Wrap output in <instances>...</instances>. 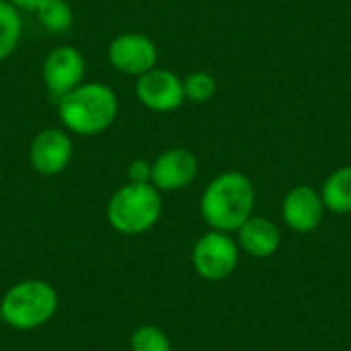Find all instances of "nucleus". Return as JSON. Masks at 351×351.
Returning a JSON list of instances; mask_svg holds the SVG:
<instances>
[{"label": "nucleus", "instance_id": "obj_1", "mask_svg": "<svg viewBox=\"0 0 351 351\" xmlns=\"http://www.w3.org/2000/svg\"><path fill=\"white\" fill-rule=\"evenodd\" d=\"M255 187L253 181L237 171H228L210 181L202 195L204 220L220 232L239 230L253 214Z\"/></svg>", "mask_w": 351, "mask_h": 351}, {"label": "nucleus", "instance_id": "obj_2", "mask_svg": "<svg viewBox=\"0 0 351 351\" xmlns=\"http://www.w3.org/2000/svg\"><path fill=\"white\" fill-rule=\"evenodd\" d=\"M62 123L80 136H97L105 132L117 115L115 93L101 82L78 84L58 101Z\"/></svg>", "mask_w": 351, "mask_h": 351}, {"label": "nucleus", "instance_id": "obj_3", "mask_svg": "<svg viewBox=\"0 0 351 351\" xmlns=\"http://www.w3.org/2000/svg\"><path fill=\"white\" fill-rule=\"evenodd\" d=\"M162 212V197L152 183H128L107 204V220L121 234L150 230Z\"/></svg>", "mask_w": 351, "mask_h": 351}, {"label": "nucleus", "instance_id": "obj_4", "mask_svg": "<svg viewBox=\"0 0 351 351\" xmlns=\"http://www.w3.org/2000/svg\"><path fill=\"white\" fill-rule=\"evenodd\" d=\"M58 308L56 290L41 280H27L12 286L0 304L2 319L21 331L45 325Z\"/></svg>", "mask_w": 351, "mask_h": 351}, {"label": "nucleus", "instance_id": "obj_5", "mask_svg": "<svg viewBox=\"0 0 351 351\" xmlns=\"http://www.w3.org/2000/svg\"><path fill=\"white\" fill-rule=\"evenodd\" d=\"M239 263V247L228 237V232L212 230L204 234L193 247V267L195 271L210 280H226Z\"/></svg>", "mask_w": 351, "mask_h": 351}, {"label": "nucleus", "instance_id": "obj_6", "mask_svg": "<svg viewBox=\"0 0 351 351\" xmlns=\"http://www.w3.org/2000/svg\"><path fill=\"white\" fill-rule=\"evenodd\" d=\"M109 64L130 76H142L156 66L158 51L152 39L142 33H123L109 43Z\"/></svg>", "mask_w": 351, "mask_h": 351}, {"label": "nucleus", "instance_id": "obj_7", "mask_svg": "<svg viewBox=\"0 0 351 351\" xmlns=\"http://www.w3.org/2000/svg\"><path fill=\"white\" fill-rule=\"evenodd\" d=\"M84 76V58L72 45L56 47L43 62V82L53 101H60L64 95L82 84Z\"/></svg>", "mask_w": 351, "mask_h": 351}, {"label": "nucleus", "instance_id": "obj_8", "mask_svg": "<svg viewBox=\"0 0 351 351\" xmlns=\"http://www.w3.org/2000/svg\"><path fill=\"white\" fill-rule=\"evenodd\" d=\"M136 95L144 107L160 113L175 111L185 101L183 80L177 74L160 68H152L146 74L138 76Z\"/></svg>", "mask_w": 351, "mask_h": 351}, {"label": "nucleus", "instance_id": "obj_9", "mask_svg": "<svg viewBox=\"0 0 351 351\" xmlns=\"http://www.w3.org/2000/svg\"><path fill=\"white\" fill-rule=\"evenodd\" d=\"M72 158V140L66 132L49 128L39 132L29 148V160L41 175L62 173Z\"/></svg>", "mask_w": 351, "mask_h": 351}, {"label": "nucleus", "instance_id": "obj_10", "mask_svg": "<svg viewBox=\"0 0 351 351\" xmlns=\"http://www.w3.org/2000/svg\"><path fill=\"white\" fill-rule=\"evenodd\" d=\"M282 216L284 222L294 230V232H313L319 228L325 216V204L323 197L317 189L308 185H298L294 187L282 204Z\"/></svg>", "mask_w": 351, "mask_h": 351}, {"label": "nucleus", "instance_id": "obj_11", "mask_svg": "<svg viewBox=\"0 0 351 351\" xmlns=\"http://www.w3.org/2000/svg\"><path fill=\"white\" fill-rule=\"evenodd\" d=\"M197 175V158L185 148H171L162 152L150 171V181L156 189L177 191L187 187Z\"/></svg>", "mask_w": 351, "mask_h": 351}, {"label": "nucleus", "instance_id": "obj_12", "mask_svg": "<svg viewBox=\"0 0 351 351\" xmlns=\"http://www.w3.org/2000/svg\"><path fill=\"white\" fill-rule=\"evenodd\" d=\"M282 243L280 228L261 216H251L241 228H239V245L245 253L257 259L271 257Z\"/></svg>", "mask_w": 351, "mask_h": 351}, {"label": "nucleus", "instance_id": "obj_13", "mask_svg": "<svg viewBox=\"0 0 351 351\" xmlns=\"http://www.w3.org/2000/svg\"><path fill=\"white\" fill-rule=\"evenodd\" d=\"M325 210L333 214L351 212V167H341L329 175L321 191Z\"/></svg>", "mask_w": 351, "mask_h": 351}, {"label": "nucleus", "instance_id": "obj_14", "mask_svg": "<svg viewBox=\"0 0 351 351\" xmlns=\"http://www.w3.org/2000/svg\"><path fill=\"white\" fill-rule=\"evenodd\" d=\"M37 21L49 33H66L72 27V8L66 0H43L37 6Z\"/></svg>", "mask_w": 351, "mask_h": 351}, {"label": "nucleus", "instance_id": "obj_15", "mask_svg": "<svg viewBox=\"0 0 351 351\" xmlns=\"http://www.w3.org/2000/svg\"><path fill=\"white\" fill-rule=\"evenodd\" d=\"M21 16L16 6H12L8 0H0V62L6 60L21 37Z\"/></svg>", "mask_w": 351, "mask_h": 351}, {"label": "nucleus", "instance_id": "obj_16", "mask_svg": "<svg viewBox=\"0 0 351 351\" xmlns=\"http://www.w3.org/2000/svg\"><path fill=\"white\" fill-rule=\"evenodd\" d=\"M183 90H185V99L193 103H206L216 93V80L208 72H191L183 80Z\"/></svg>", "mask_w": 351, "mask_h": 351}, {"label": "nucleus", "instance_id": "obj_17", "mask_svg": "<svg viewBox=\"0 0 351 351\" xmlns=\"http://www.w3.org/2000/svg\"><path fill=\"white\" fill-rule=\"evenodd\" d=\"M132 351H173L171 341L158 327H140L132 335Z\"/></svg>", "mask_w": 351, "mask_h": 351}, {"label": "nucleus", "instance_id": "obj_18", "mask_svg": "<svg viewBox=\"0 0 351 351\" xmlns=\"http://www.w3.org/2000/svg\"><path fill=\"white\" fill-rule=\"evenodd\" d=\"M150 171H152V165L144 158H136L130 162L128 167V177H130V183H148L150 181Z\"/></svg>", "mask_w": 351, "mask_h": 351}, {"label": "nucleus", "instance_id": "obj_19", "mask_svg": "<svg viewBox=\"0 0 351 351\" xmlns=\"http://www.w3.org/2000/svg\"><path fill=\"white\" fill-rule=\"evenodd\" d=\"M12 6L21 8V10H37V6L43 2V0H8Z\"/></svg>", "mask_w": 351, "mask_h": 351}]
</instances>
